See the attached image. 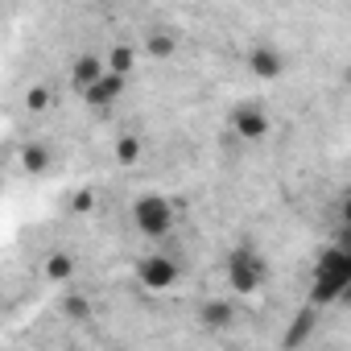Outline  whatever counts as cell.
Returning <instances> with one entry per match:
<instances>
[{"label":"cell","instance_id":"cell-1","mask_svg":"<svg viewBox=\"0 0 351 351\" xmlns=\"http://www.w3.org/2000/svg\"><path fill=\"white\" fill-rule=\"evenodd\" d=\"M351 285V256L339 248V244H326L314 261V277H310V306L322 310L330 302H343Z\"/></svg>","mask_w":351,"mask_h":351},{"label":"cell","instance_id":"cell-2","mask_svg":"<svg viewBox=\"0 0 351 351\" xmlns=\"http://www.w3.org/2000/svg\"><path fill=\"white\" fill-rule=\"evenodd\" d=\"M223 277H228V289H232L236 298H252V293L265 285L269 265H265V256H261L252 244H240V248L228 252V261H223Z\"/></svg>","mask_w":351,"mask_h":351},{"label":"cell","instance_id":"cell-3","mask_svg":"<svg viewBox=\"0 0 351 351\" xmlns=\"http://www.w3.org/2000/svg\"><path fill=\"white\" fill-rule=\"evenodd\" d=\"M132 223H136L141 236L161 240V236L173 228V203H169L165 195H157V191H145V195H136V203H132Z\"/></svg>","mask_w":351,"mask_h":351},{"label":"cell","instance_id":"cell-4","mask_svg":"<svg viewBox=\"0 0 351 351\" xmlns=\"http://www.w3.org/2000/svg\"><path fill=\"white\" fill-rule=\"evenodd\" d=\"M136 281L149 293H165V289L178 285V261H169L165 252H149L136 261Z\"/></svg>","mask_w":351,"mask_h":351},{"label":"cell","instance_id":"cell-5","mask_svg":"<svg viewBox=\"0 0 351 351\" xmlns=\"http://www.w3.org/2000/svg\"><path fill=\"white\" fill-rule=\"evenodd\" d=\"M228 124H232V132L240 136V141H265L269 136V128H273V120H269V112H265V104H252V99H244V104H236L232 108V116H228Z\"/></svg>","mask_w":351,"mask_h":351},{"label":"cell","instance_id":"cell-6","mask_svg":"<svg viewBox=\"0 0 351 351\" xmlns=\"http://www.w3.org/2000/svg\"><path fill=\"white\" fill-rule=\"evenodd\" d=\"M314 326H318V310H314L310 302L298 306L293 318H289V326H285V335H281V351H298V347H306L310 335H314Z\"/></svg>","mask_w":351,"mask_h":351},{"label":"cell","instance_id":"cell-7","mask_svg":"<svg viewBox=\"0 0 351 351\" xmlns=\"http://www.w3.org/2000/svg\"><path fill=\"white\" fill-rule=\"evenodd\" d=\"M248 71H252L256 79H281L285 54H281L277 46H269V42H256V46L248 50Z\"/></svg>","mask_w":351,"mask_h":351},{"label":"cell","instance_id":"cell-8","mask_svg":"<svg viewBox=\"0 0 351 351\" xmlns=\"http://www.w3.org/2000/svg\"><path fill=\"white\" fill-rule=\"evenodd\" d=\"M236 322V302L232 298H207L199 302V326L203 330H232Z\"/></svg>","mask_w":351,"mask_h":351},{"label":"cell","instance_id":"cell-9","mask_svg":"<svg viewBox=\"0 0 351 351\" xmlns=\"http://www.w3.org/2000/svg\"><path fill=\"white\" fill-rule=\"evenodd\" d=\"M108 75V58H99V54H79L75 62H71V83L87 95L99 79Z\"/></svg>","mask_w":351,"mask_h":351},{"label":"cell","instance_id":"cell-10","mask_svg":"<svg viewBox=\"0 0 351 351\" xmlns=\"http://www.w3.org/2000/svg\"><path fill=\"white\" fill-rule=\"evenodd\" d=\"M124 87H128V79H120V75H112V71H108V75H104V79H99L83 99H87V108H112V104L124 95Z\"/></svg>","mask_w":351,"mask_h":351},{"label":"cell","instance_id":"cell-11","mask_svg":"<svg viewBox=\"0 0 351 351\" xmlns=\"http://www.w3.org/2000/svg\"><path fill=\"white\" fill-rule=\"evenodd\" d=\"M132 66H136V46L116 42V46L108 50V71H112V75H120V79H128V75H132Z\"/></svg>","mask_w":351,"mask_h":351},{"label":"cell","instance_id":"cell-12","mask_svg":"<svg viewBox=\"0 0 351 351\" xmlns=\"http://www.w3.org/2000/svg\"><path fill=\"white\" fill-rule=\"evenodd\" d=\"M21 165H25L29 173H42V169H50V149H46L42 141H29V145L21 149Z\"/></svg>","mask_w":351,"mask_h":351},{"label":"cell","instance_id":"cell-13","mask_svg":"<svg viewBox=\"0 0 351 351\" xmlns=\"http://www.w3.org/2000/svg\"><path fill=\"white\" fill-rule=\"evenodd\" d=\"M46 277L50 281H71L75 277V256L71 252H50L46 256Z\"/></svg>","mask_w":351,"mask_h":351},{"label":"cell","instance_id":"cell-14","mask_svg":"<svg viewBox=\"0 0 351 351\" xmlns=\"http://www.w3.org/2000/svg\"><path fill=\"white\" fill-rule=\"evenodd\" d=\"M145 50H149L153 58H173V50H178V38L165 34V29H153V34L145 38Z\"/></svg>","mask_w":351,"mask_h":351},{"label":"cell","instance_id":"cell-15","mask_svg":"<svg viewBox=\"0 0 351 351\" xmlns=\"http://www.w3.org/2000/svg\"><path fill=\"white\" fill-rule=\"evenodd\" d=\"M116 161H120V165H136V161H141V136L124 132V136L116 141Z\"/></svg>","mask_w":351,"mask_h":351},{"label":"cell","instance_id":"cell-16","mask_svg":"<svg viewBox=\"0 0 351 351\" xmlns=\"http://www.w3.org/2000/svg\"><path fill=\"white\" fill-rule=\"evenodd\" d=\"M62 314H66V318H75V322H83V318L91 314V306H87V298H83V293H66V298H62Z\"/></svg>","mask_w":351,"mask_h":351},{"label":"cell","instance_id":"cell-17","mask_svg":"<svg viewBox=\"0 0 351 351\" xmlns=\"http://www.w3.org/2000/svg\"><path fill=\"white\" fill-rule=\"evenodd\" d=\"M25 99H29V108H34V112H46V108H50V91H46V87H29V95H25Z\"/></svg>","mask_w":351,"mask_h":351},{"label":"cell","instance_id":"cell-18","mask_svg":"<svg viewBox=\"0 0 351 351\" xmlns=\"http://www.w3.org/2000/svg\"><path fill=\"white\" fill-rule=\"evenodd\" d=\"M71 207H75L79 215H87V211L95 207V199H91V191H75V203H71Z\"/></svg>","mask_w":351,"mask_h":351},{"label":"cell","instance_id":"cell-19","mask_svg":"<svg viewBox=\"0 0 351 351\" xmlns=\"http://www.w3.org/2000/svg\"><path fill=\"white\" fill-rule=\"evenodd\" d=\"M339 228H351V191H343L339 199Z\"/></svg>","mask_w":351,"mask_h":351},{"label":"cell","instance_id":"cell-20","mask_svg":"<svg viewBox=\"0 0 351 351\" xmlns=\"http://www.w3.org/2000/svg\"><path fill=\"white\" fill-rule=\"evenodd\" d=\"M335 244H339V248H343V252L351 256V228H339V236H335Z\"/></svg>","mask_w":351,"mask_h":351},{"label":"cell","instance_id":"cell-21","mask_svg":"<svg viewBox=\"0 0 351 351\" xmlns=\"http://www.w3.org/2000/svg\"><path fill=\"white\" fill-rule=\"evenodd\" d=\"M343 306H351V285H347V293H343Z\"/></svg>","mask_w":351,"mask_h":351}]
</instances>
